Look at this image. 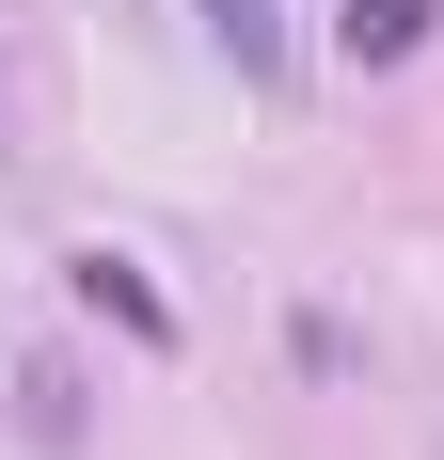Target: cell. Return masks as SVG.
<instances>
[{
  "mask_svg": "<svg viewBox=\"0 0 444 460\" xmlns=\"http://www.w3.org/2000/svg\"><path fill=\"white\" fill-rule=\"evenodd\" d=\"M333 48L350 64H413L429 48V0H333Z\"/></svg>",
  "mask_w": 444,
  "mask_h": 460,
  "instance_id": "7a4b0ae2",
  "label": "cell"
},
{
  "mask_svg": "<svg viewBox=\"0 0 444 460\" xmlns=\"http://www.w3.org/2000/svg\"><path fill=\"white\" fill-rule=\"evenodd\" d=\"M80 302H95L111 333H143V349H175V302H159V286H143L128 254H80Z\"/></svg>",
  "mask_w": 444,
  "mask_h": 460,
  "instance_id": "6da1fadb",
  "label": "cell"
}]
</instances>
